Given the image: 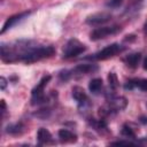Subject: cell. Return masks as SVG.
<instances>
[{"label": "cell", "mask_w": 147, "mask_h": 147, "mask_svg": "<svg viewBox=\"0 0 147 147\" xmlns=\"http://www.w3.org/2000/svg\"><path fill=\"white\" fill-rule=\"evenodd\" d=\"M55 53V49L53 46H46V45H37L23 60L25 63H33L44 59H48L53 56Z\"/></svg>", "instance_id": "6da1fadb"}, {"label": "cell", "mask_w": 147, "mask_h": 147, "mask_svg": "<svg viewBox=\"0 0 147 147\" xmlns=\"http://www.w3.org/2000/svg\"><path fill=\"white\" fill-rule=\"evenodd\" d=\"M124 51H125V46H123L121 44H117V42H114L111 45L106 46L105 48H102L101 51L96 52L95 54H93L92 56H90L87 59L96 60V61H102V60H107V59L114 57V56H116L117 54H121Z\"/></svg>", "instance_id": "7a4b0ae2"}, {"label": "cell", "mask_w": 147, "mask_h": 147, "mask_svg": "<svg viewBox=\"0 0 147 147\" xmlns=\"http://www.w3.org/2000/svg\"><path fill=\"white\" fill-rule=\"evenodd\" d=\"M86 51V46L77 39H70L63 47V57L64 59H72Z\"/></svg>", "instance_id": "3957f363"}, {"label": "cell", "mask_w": 147, "mask_h": 147, "mask_svg": "<svg viewBox=\"0 0 147 147\" xmlns=\"http://www.w3.org/2000/svg\"><path fill=\"white\" fill-rule=\"evenodd\" d=\"M51 80V76L47 75V76H44L40 82L37 84V86L32 90L31 92V103L32 105H40L45 101V94H44V91H45V87L46 85L48 84V82Z\"/></svg>", "instance_id": "277c9868"}, {"label": "cell", "mask_w": 147, "mask_h": 147, "mask_svg": "<svg viewBox=\"0 0 147 147\" xmlns=\"http://www.w3.org/2000/svg\"><path fill=\"white\" fill-rule=\"evenodd\" d=\"M121 26L118 25H110V26H100V28H96L94 29L91 34H90V38L91 40H100V39H105L109 36H113V34H116L121 31Z\"/></svg>", "instance_id": "5b68a950"}, {"label": "cell", "mask_w": 147, "mask_h": 147, "mask_svg": "<svg viewBox=\"0 0 147 147\" xmlns=\"http://www.w3.org/2000/svg\"><path fill=\"white\" fill-rule=\"evenodd\" d=\"M126 99L124 96H110L107 100V106L106 108H103L105 110H107L105 114H110L113 111H121L126 107Z\"/></svg>", "instance_id": "8992f818"}, {"label": "cell", "mask_w": 147, "mask_h": 147, "mask_svg": "<svg viewBox=\"0 0 147 147\" xmlns=\"http://www.w3.org/2000/svg\"><path fill=\"white\" fill-rule=\"evenodd\" d=\"M111 20V14L107 11H101V13H94L86 18V23L88 25H101Z\"/></svg>", "instance_id": "52a82bcc"}, {"label": "cell", "mask_w": 147, "mask_h": 147, "mask_svg": "<svg viewBox=\"0 0 147 147\" xmlns=\"http://www.w3.org/2000/svg\"><path fill=\"white\" fill-rule=\"evenodd\" d=\"M30 13H31V11H22V13H18V14H15V15L8 17V18L6 20V22H5L3 26H2V29H1V33H5V32L8 31L9 29H11L14 25H16L18 22L23 21L25 17H28V16L30 15Z\"/></svg>", "instance_id": "ba28073f"}, {"label": "cell", "mask_w": 147, "mask_h": 147, "mask_svg": "<svg viewBox=\"0 0 147 147\" xmlns=\"http://www.w3.org/2000/svg\"><path fill=\"white\" fill-rule=\"evenodd\" d=\"M98 70V65L93 64V63H83V64H78L77 67H75L71 71H69V76L71 75H87L91 72H95Z\"/></svg>", "instance_id": "9c48e42d"}, {"label": "cell", "mask_w": 147, "mask_h": 147, "mask_svg": "<svg viewBox=\"0 0 147 147\" xmlns=\"http://www.w3.org/2000/svg\"><path fill=\"white\" fill-rule=\"evenodd\" d=\"M124 88L125 90L139 88L142 92H147V78H132L125 83Z\"/></svg>", "instance_id": "30bf717a"}, {"label": "cell", "mask_w": 147, "mask_h": 147, "mask_svg": "<svg viewBox=\"0 0 147 147\" xmlns=\"http://www.w3.org/2000/svg\"><path fill=\"white\" fill-rule=\"evenodd\" d=\"M72 98L76 100V102L78 103L79 107H85L88 103V96H87L86 92L84 91V88H82L79 86H75L72 88Z\"/></svg>", "instance_id": "8fae6325"}, {"label": "cell", "mask_w": 147, "mask_h": 147, "mask_svg": "<svg viewBox=\"0 0 147 147\" xmlns=\"http://www.w3.org/2000/svg\"><path fill=\"white\" fill-rule=\"evenodd\" d=\"M140 60H141V53H139V52L131 53V54L126 55L125 57H123V62L130 68H137Z\"/></svg>", "instance_id": "7c38bea8"}, {"label": "cell", "mask_w": 147, "mask_h": 147, "mask_svg": "<svg viewBox=\"0 0 147 147\" xmlns=\"http://www.w3.org/2000/svg\"><path fill=\"white\" fill-rule=\"evenodd\" d=\"M37 140H38L39 145L49 144V142H52V134H51V132L47 129L40 127L38 130V132H37Z\"/></svg>", "instance_id": "4fadbf2b"}, {"label": "cell", "mask_w": 147, "mask_h": 147, "mask_svg": "<svg viewBox=\"0 0 147 147\" xmlns=\"http://www.w3.org/2000/svg\"><path fill=\"white\" fill-rule=\"evenodd\" d=\"M57 134H59V138L62 142H75L77 140V136L67 129H61L57 132Z\"/></svg>", "instance_id": "5bb4252c"}, {"label": "cell", "mask_w": 147, "mask_h": 147, "mask_svg": "<svg viewBox=\"0 0 147 147\" xmlns=\"http://www.w3.org/2000/svg\"><path fill=\"white\" fill-rule=\"evenodd\" d=\"M102 86H103V82L101 78H93L88 84V90L91 93L98 94V93H100Z\"/></svg>", "instance_id": "9a60e30c"}, {"label": "cell", "mask_w": 147, "mask_h": 147, "mask_svg": "<svg viewBox=\"0 0 147 147\" xmlns=\"http://www.w3.org/2000/svg\"><path fill=\"white\" fill-rule=\"evenodd\" d=\"M24 131V126L22 123H15V124H10L7 126L6 132L9 134H21Z\"/></svg>", "instance_id": "2e32d148"}, {"label": "cell", "mask_w": 147, "mask_h": 147, "mask_svg": "<svg viewBox=\"0 0 147 147\" xmlns=\"http://www.w3.org/2000/svg\"><path fill=\"white\" fill-rule=\"evenodd\" d=\"M122 136H124L125 138H130V139H134L136 138V133H134V131H133V129L130 126V125H127V124H124L123 125V127H122Z\"/></svg>", "instance_id": "e0dca14e"}, {"label": "cell", "mask_w": 147, "mask_h": 147, "mask_svg": "<svg viewBox=\"0 0 147 147\" xmlns=\"http://www.w3.org/2000/svg\"><path fill=\"white\" fill-rule=\"evenodd\" d=\"M108 82H109V86L113 88V90H116L117 86H118V80H117V77L115 75V72H109L108 75Z\"/></svg>", "instance_id": "ac0fdd59"}, {"label": "cell", "mask_w": 147, "mask_h": 147, "mask_svg": "<svg viewBox=\"0 0 147 147\" xmlns=\"http://www.w3.org/2000/svg\"><path fill=\"white\" fill-rule=\"evenodd\" d=\"M110 145H116V146H118V145H126V146H133V145H136L133 141H130V140H118V141H113V142H110Z\"/></svg>", "instance_id": "d6986e66"}, {"label": "cell", "mask_w": 147, "mask_h": 147, "mask_svg": "<svg viewBox=\"0 0 147 147\" xmlns=\"http://www.w3.org/2000/svg\"><path fill=\"white\" fill-rule=\"evenodd\" d=\"M122 2H123V0H109L107 6L110 7V8H117V7H119L122 5Z\"/></svg>", "instance_id": "ffe728a7"}, {"label": "cell", "mask_w": 147, "mask_h": 147, "mask_svg": "<svg viewBox=\"0 0 147 147\" xmlns=\"http://www.w3.org/2000/svg\"><path fill=\"white\" fill-rule=\"evenodd\" d=\"M6 85H7V80H6V78H5V77H1V90H5Z\"/></svg>", "instance_id": "44dd1931"}, {"label": "cell", "mask_w": 147, "mask_h": 147, "mask_svg": "<svg viewBox=\"0 0 147 147\" xmlns=\"http://www.w3.org/2000/svg\"><path fill=\"white\" fill-rule=\"evenodd\" d=\"M142 67H144V69L145 70H147V57L144 60V63H142Z\"/></svg>", "instance_id": "7402d4cb"}, {"label": "cell", "mask_w": 147, "mask_h": 147, "mask_svg": "<svg viewBox=\"0 0 147 147\" xmlns=\"http://www.w3.org/2000/svg\"><path fill=\"white\" fill-rule=\"evenodd\" d=\"M140 122L144 123V124H146V123H147V117H144V116H142V117L140 118Z\"/></svg>", "instance_id": "603a6c76"}, {"label": "cell", "mask_w": 147, "mask_h": 147, "mask_svg": "<svg viewBox=\"0 0 147 147\" xmlns=\"http://www.w3.org/2000/svg\"><path fill=\"white\" fill-rule=\"evenodd\" d=\"M144 33L147 36V21H146V23L144 24Z\"/></svg>", "instance_id": "cb8c5ba5"}]
</instances>
